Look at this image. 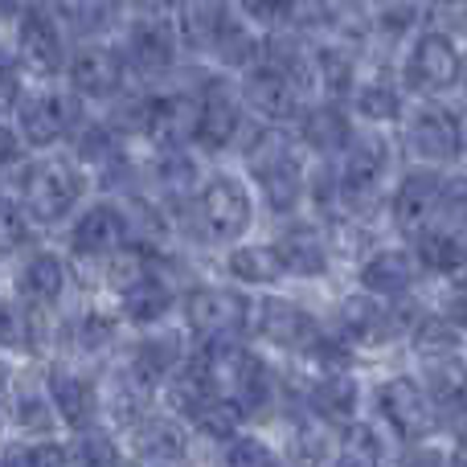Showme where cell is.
Returning a JSON list of instances; mask_svg holds the SVG:
<instances>
[{
    "label": "cell",
    "mask_w": 467,
    "mask_h": 467,
    "mask_svg": "<svg viewBox=\"0 0 467 467\" xmlns=\"http://www.w3.org/2000/svg\"><path fill=\"white\" fill-rule=\"evenodd\" d=\"M246 169L254 177L258 193L266 197L275 213H296L307 189L304 169V144L283 131V123H266L246 148Z\"/></svg>",
    "instance_id": "cell-1"
},
{
    "label": "cell",
    "mask_w": 467,
    "mask_h": 467,
    "mask_svg": "<svg viewBox=\"0 0 467 467\" xmlns=\"http://www.w3.org/2000/svg\"><path fill=\"white\" fill-rule=\"evenodd\" d=\"M337 161V210L345 218H369L386 197L389 144L378 136H353Z\"/></svg>",
    "instance_id": "cell-2"
},
{
    "label": "cell",
    "mask_w": 467,
    "mask_h": 467,
    "mask_svg": "<svg viewBox=\"0 0 467 467\" xmlns=\"http://www.w3.org/2000/svg\"><path fill=\"white\" fill-rule=\"evenodd\" d=\"M21 210L29 213V222L37 226H57L74 213V205L87 193V177L78 164L70 161H37V164H21Z\"/></svg>",
    "instance_id": "cell-3"
},
{
    "label": "cell",
    "mask_w": 467,
    "mask_h": 467,
    "mask_svg": "<svg viewBox=\"0 0 467 467\" xmlns=\"http://www.w3.org/2000/svg\"><path fill=\"white\" fill-rule=\"evenodd\" d=\"M463 54L447 29H422L402 57V90L422 99H439L460 87Z\"/></svg>",
    "instance_id": "cell-4"
},
{
    "label": "cell",
    "mask_w": 467,
    "mask_h": 467,
    "mask_svg": "<svg viewBox=\"0 0 467 467\" xmlns=\"http://www.w3.org/2000/svg\"><path fill=\"white\" fill-rule=\"evenodd\" d=\"M185 312V328L202 345H222V340H238L250 332V299L230 287H193L181 299Z\"/></svg>",
    "instance_id": "cell-5"
},
{
    "label": "cell",
    "mask_w": 467,
    "mask_h": 467,
    "mask_svg": "<svg viewBox=\"0 0 467 467\" xmlns=\"http://www.w3.org/2000/svg\"><path fill=\"white\" fill-rule=\"evenodd\" d=\"M197 222L202 234L213 242H238L254 222V197L246 181L234 172H218L197 189Z\"/></svg>",
    "instance_id": "cell-6"
},
{
    "label": "cell",
    "mask_w": 467,
    "mask_h": 467,
    "mask_svg": "<svg viewBox=\"0 0 467 467\" xmlns=\"http://www.w3.org/2000/svg\"><path fill=\"white\" fill-rule=\"evenodd\" d=\"M82 103L78 95L66 90H37V95H21L16 103V136L25 148H54L78 128Z\"/></svg>",
    "instance_id": "cell-7"
},
{
    "label": "cell",
    "mask_w": 467,
    "mask_h": 467,
    "mask_svg": "<svg viewBox=\"0 0 467 467\" xmlns=\"http://www.w3.org/2000/svg\"><path fill=\"white\" fill-rule=\"evenodd\" d=\"M378 406H381V419L389 422V431H394L402 443H427L439 431L435 402L427 398L422 381L406 378V373H394V378L381 381Z\"/></svg>",
    "instance_id": "cell-8"
},
{
    "label": "cell",
    "mask_w": 467,
    "mask_h": 467,
    "mask_svg": "<svg viewBox=\"0 0 467 467\" xmlns=\"http://www.w3.org/2000/svg\"><path fill=\"white\" fill-rule=\"evenodd\" d=\"M460 148H463V123L451 107L431 99L427 107H419L406 119V152L419 164H435V169L455 164L460 161Z\"/></svg>",
    "instance_id": "cell-9"
},
{
    "label": "cell",
    "mask_w": 467,
    "mask_h": 467,
    "mask_svg": "<svg viewBox=\"0 0 467 467\" xmlns=\"http://www.w3.org/2000/svg\"><path fill=\"white\" fill-rule=\"evenodd\" d=\"M16 57H21V66H29L33 74H41V78L66 70L70 49H66V29L54 8L29 5L16 13Z\"/></svg>",
    "instance_id": "cell-10"
},
{
    "label": "cell",
    "mask_w": 467,
    "mask_h": 467,
    "mask_svg": "<svg viewBox=\"0 0 467 467\" xmlns=\"http://www.w3.org/2000/svg\"><path fill=\"white\" fill-rule=\"evenodd\" d=\"M177 29L164 21L161 13H144L123 37V66L136 70L140 78H164V74L177 66Z\"/></svg>",
    "instance_id": "cell-11"
},
{
    "label": "cell",
    "mask_w": 467,
    "mask_h": 467,
    "mask_svg": "<svg viewBox=\"0 0 467 467\" xmlns=\"http://www.w3.org/2000/svg\"><path fill=\"white\" fill-rule=\"evenodd\" d=\"M197 95H202V111H197L193 144L210 148V152H222V148H230L234 140H238L242 123H246V103H242L238 87H234L230 78H218V74H213Z\"/></svg>",
    "instance_id": "cell-12"
},
{
    "label": "cell",
    "mask_w": 467,
    "mask_h": 467,
    "mask_svg": "<svg viewBox=\"0 0 467 467\" xmlns=\"http://www.w3.org/2000/svg\"><path fill=\"white\" fill-rule=\"evenodd\" d=\"M238 95L246 103V111H254L263 123H296V115L304 111V95L291 78H283L275 66L254 62L242 70Z\"/></svg>",
    "instance_id": "cell-13"
},
{
    "label": "cell",
    "mask_w": 467,
    "mask_h": 467,
    "mask_svg": "<svg viewBox=\"0 0 467 467\" xmlns=\"http://www.w3.org/2000/svg\"><path fill=\"white\" fill-rule=\"evenodd\" d=\"M66 74H70V90L78 99H99L103 103V99H115L123 90L128 66H123V54L115 46L87 41L66 57Z\"/></svg>",
    "instance_id": "cell-14"
},
{
    "label": "cell",
    "mask_w": 467,
    "mask_h": 467,
    "mask_svg": "<svg viewBox=\"0 0 467 467\" xmlns=\"http://www.w3.org/2000/svg\"><path fill=\"white\" fill-rule=\"evenodd\" d=\"M439 193H443V172L435 164H419L402 177V185L394 189V226L414 238L419 230L435 226L439 218Z\"/></svg>",
    "instance_id": "cell-15"
},
{
    "label": "cell",
    "mask_w": 467,
    "mask_h": 467,
    "mask_svg": "<svg viewBox=\"0 0 467 467\" xmlns=\"http://www.w3.org/2000/svg\"><path fill=\"white\" fill-rule=\"evenodd\" d=\"M197 111H202V95L197 90L152 95L148 99L144 140H152L156 148H181V144L189 148L197 136Z\"/></svg>",
    "instance_id": "cell-16"
},
{
    "label": "cell",
    "mask_w": 467,
    "mask_h": 467,
    "mask_svg": "<svg viewBox=\"0 0 467 467\" xmlns=\"http://www.w3.org/2000/svg\"><path fill=\"white\" fill-rule=\"evenodd\" d=\"M299 123V144L307 148L320 161H337L348 144H353V119H348L345 103L340 99H324V103H312L296 115Z\"/></svg>",
    "instance_id": "cell-17"
},
{
    "label": "cell",
    "mask_w": 467,
    "mask_h": 467,
    "mask_svg": "<svg viewBox=\"0 0 467 467\" xmlns=\"http://www.w3.org/2000/svg\"><path fill=\"white\" fill-rule=\"evenodd\" d=\"M250 332L266 345L283 348V353H296L307 337H316V320L291 299L266 296L258 304H250Z\"/></svg>",
    "instance_id": "cell-18"
},
{
    "label": "cell",
    "mask_w": 467,
    "mask_h": 467,
    "mask_svg": "<svg viewBox=\"0 0 467 467\" xmlns=\"http://www.w3.org/2000/svg\"><path fill=\"white\" fill-rule=\"evenodd\" d=\"M123 242H128V218H123V205H115V202L90 205L70 226V250L78 258H107Z\"/></svg>",
    "instance_id": "cell-19"
},
{
    "label": "cell",
    "mask_w": 467,
    "mask_h": 467,
    "mask_svg": "<svg viewBox=\"0 0 467 467\" xmlns=\"http://www.w3.org/2000/svg\"><path fill=\"white\" fill-rule=\"evenodd\" d=\"M46 394L49 402H54V414L57 422H66L70 431H87L95 427L99 419V389L90 378H82V373L74 369H49L46 373Z\"/></svg>",
    "instance_id": "cell-20"
},
{
    "label": "cell",
    "mask_w": 467,
    "mask_h": 467,
    "mask_svg": "<svg viewBox=\"0 0 467 467\" xmlns=\"http://www.w3.org/2000/svg\"><path fill=\"white\" fill-rule=\"evenodd\" d=\"M394 332H398V312L386 307V299L365 291V296H353L340 304V340H345V345L378 348V345H386Z\"/></svg>",
    "instance_id": "cell-21"
},
{
    "label": "cell",
    "mask_w": 467,
    "mask_h": 467,
    "mask_svg": "<svg viewBox=\"0 0 467 467\" xmlns=\"http://www.w3.org/2000/svg\"><path fill=\"white\" fill-rule=\"evenodd\" d=\"M361 410V381L353 378L348 369H337V373H324L307 386V414L324 419L328 427H345V422L357 419Z\"/></svg>",
    "instance_id": "cell-22"
},
{
    "label": "cell",
    "mask_w": 467,
    "mask_h": 467,
    "mask_svg": "<svg viewBox=\"0 0 467 467\" xmlns=\"http://www.w3.org/2000/svg\"><path fill=\"white\" fill-rule=\"evenodd\" d=\"M414 279H419L414 250L386 246V250H373L361 263V287L378 299H402L414 287Z\"/></svg>",
    "instance_id": "cell-23"
},
{
    "label": "cell",
    "mask_w": 467,
    "mask_h": 467,
    "mask_svg": "<svg viewBox=\"0 0 467 467\" xmlns=\"http://www.w3.org/2000/svg\"><path fill=\"white\" fill-rule=\"evenodd\" d=\"M422 389L435 402V410L467 414V361L455 353L422 357Z\"/></svg>",
    "instance_id": "cell-24"
},
{
    "label": "cell",
    "mask_w": 467,
    "mask_h": 467,
    "mask_svg": "<svg viewBox=\"0 0 467 467\" xmlns=\"http://www.w3.org/2000/svg\"><path fill=\"white\" fill-rule=\"evenodd\" d=\"M66 283H70V271H66L62 258L54 250H33L21 263V271H16V296L25 304L54 307L66 296Z\"/></svg>",
    "instance_id": "cell-25"
},
{
    "label": "cell",
    "mask_w": 467,
    "mask_h": 467,
    "mask_svg": "<svg viewBox=\"0 0 467 467\" xmlns=\"http://www.w3.org/2000/svg\"><path fill=\"white\" fill-rule=\"evenodd\" d=\"M131 451L144 463L185 460V451H189L185 427H181L177 419H148V414H140V419L131 422Z\"/></svg>",
    "instance_id": "cell-26"
},
{
    "label": "cell",
    "mask_w": 467,
    "mask_h": 467,
    "mask_svg": "<svg viewBox=\"0 0 467 467\" xmlns=\"http://www.w3.org/2000/svg\"><path fill=\"white\" fill-rule=\"evenodd\" d=\"M414 263L435 275H460L467 266V234L443 226V222L419 230L414 234Z\"/></svg>",
    "instance_id": "cell-27"
},
{
    "label": "cell",
    "mask_w": 467,
    "mask_h": 467,
    "mask_svg": "<svg viewBox=\"0 0 467 467\" xmlns=\"http://www.w3.org/2000/svg\"><path fill=\"white\" fill-rule=\"evenodd\" d=\"M275 250H279L283 275H296V279H320L328 275V246L312 226H287L275 238Z\"/></svg>",
    "instance_id": "cell-28"
},
{
    "label": "cell",
    "mask_w": 467,
    "mask_h": 467,
    "mask_svg": "<svg viewBox=\"0 0 467 467\" xmlns=\"http://www.w3.org/2000/svg\"><path fill=\"white\" fill-rule=\"evenodd\" d=\"M230 16V0H177V41L193 54H210Z\"/></svg>",
    "instance_id": "cell-29"
},
{
    "label": "cell",
    "mask_w": 467,
    "mask_h": 467,
    "mask_svg": "<svg viewBox=\"0 0 467 467\" xmlns=\"http://www.w3.org/2000/svg\"><path fill=\"white\" fill-rule=\"evenodd\" d=\"M172 287L169 279H164L161 271H148L140 283H131L128 291H119V304H123V320L140 324V328H148V324H161L164 316L172 312Z\"/></svg>",
    "instance_id": "cell-30"
},
{
    "label": "cell",
    "mask_w": 467,
    "mask_h": 467,
    "mask_svg": "<svg viewBox=\"0 0 467 467\" xmlns=\"http://www.w3.org/2000/svg\"><path fill=\"white\" fill-rule=\"evenodd\" d=\"M46 307L25 299H0V348L8 353H33L46 340Z\"/></svg>",
    "instance_id": "cell-31"
},
{
    "label": "cell",
    "mask_w": 467,
    "mask_h": 467,
    "mask_svg": "<svg viewBox=\"0 0 467 467\" xmlns=\"http://www.w3.org/2000/svg\"><path fill=\"white\" fill-rule=\"evenodd\" d=\"M226 271L246 287H271L283 279V263L275 242H242L226 254Z\"/></svg>",
    "instance_id": "cell-32"
},
{
    "label": "cell",
    "mask_w": 467,
    "mask_h": 467,
    "mask_svg": "<svg viewBox=\"0 0 467 467\" xmlns=\"http://www.w3.org/2000/svg\"><path fill=\"white\" fill-rule=\"evenodd\" d=\"M210 54L218 57V66H226V70H246V66L258 62V54H263V41H258L254 25L242 21L238 13H230L226 25L218 29V37H213Z\"/></svg>",
    "instance_id": "cell-33"
},
{
    "label": "cell",
    "mask_w": 467,
    "mask_h": 467,
    "mask_svg": "<svg viewBox=\"0 0 467 467\" xmlns=\"http://www.w3.org/2000/svg\"><path fill=\"white\" fill-rule=\"evenodd\" d=\"M181 357H185V348H181L177 337H148V340H140V345L131 348L128 373H136L140 381H148V386L156 389L172 373V365H177Z\"/></svg>",
    "instance_id": "cell-34"
},
{
    "label": "cell",
    "mask_w": 467,
    "mask_h": 467,
    "mask_svg": "<svg viewBox=\"0 0 467 467\" xmlns=\"http://www.w3.org/2000/svg\"><path fill=\"white\" fill-rule=\"evenodd\" d=\"M123 8H128V0H70L66 21H70V29L78 37L103 41L107 33H115L123 25Z\"/></svg>",
    "instance_id": "cell-35"
},
{
    "label": "cell",
    "mask_w": 467,
    "mask_h": 467,
    "mask_svg": "<svg viewBox=\"0 0 467 467\" xmlns=\"http://www.w3.org/2000/svg\"><path fill=\"white\" fill-rule=\"evenodd\" d=\"M353 99V111L361 115L365 123H398L402 119V87L386 78H369V82H357L348 90Z\"/></svg>",
    "instance_id": "cell-36"
},
{
    "label": "cell",
    "mask_w": 467,
    "mask_h": 467,
    "mask_svg": "<svg viewBox=\"0 0 467 467\" xmlns=\"http://www.w3.org/2000/svg\"><path fill=\"white\" fill-rule=\"evenodd\" d=\"M337 463H353V467H373L386 460V439H381V431L373 427V422H345L337 435V455H332Z\"/></svg>",
    "instance_id": "cell-37"
},
{
    "label": "cell",
    "mask_w": 467,
    "mask_h": 467,
    "mask_svg": "<svg viewBox=\"0 0 467 467\" xmlns=\"http://www.w3.org/2000/svg\"><path fill=\"white\" fill-rule=\"evenodd\" d=\"M353 87H357L353 54L345 46H316V90H324V99H340L345 103Z\"/></svg>",
    "instance_id": "cell-38"
},
{
    "label": "cell",
    "mask_w": 467,
    "mask_h": 467,
    "mask_svg": "<svg viewBox=\"0 0 467 467\" xmlns=\"http://www.w3.org/2000/svg\"><path fill=\"white\" fill-rule=\"evenodd\" d=\"M13 422L25 431V435H49L57 422L54 402L41 386H16L13 389Z\"/></svg>",
    "instance_id": "cell-39"
},
{
    "label": "cell",
    "mask_w": 467,
    "mask_h": 467,
    "mask_svg": "<svg viewBox=\"0 0 467 467\" xmlns=\"http://www.w3.org/2000/svg\"><path fill=\"white\" fill-rule=\"evenodd\" d=\"M332 455H337V435H332V427L324 419H316V414H307L296 427V435H291V460L332 463Z\"/></svg>",
    "instance_id": "cell-40"
},
{
    "label": "cell",
    "mask_w": 467,
    "mask_h": 467,
    "mask_svg": "<svg viewBox=\"0 0 467 467\" xmlns=\"http://www.w3.org/2000/svg\"><path fill=\"white\" fill-rule=\"evenodd\" d=\"M242 422H246V419H242V410L230 402V398H210V402H205V410L197 414L189 427L202 431V435L213 439V443H230V439L242 431Z\"/></svg>",
    "instance_id": "cell-41"
},
{
    "label": "cell",
    "mask_w": 467,
    "mask_h": 467,
    "mask_svg": "<svg viewBox=\"0 0 467 467\" xmlns=\"http://www.w3.org/2000/svg\"><path fill=\"white\" fill-rule=\"evenodd\" d=\"M410 345L419 357H435V353H455L460 348V328L447 324V316H422L419 328L410 332Z\"/></svg>",
    "instance_id": "cell-42"
},
{
    "label": "cell",
    "mask_w": 467,
    "mask_h": 467,
    "mask_svg": "<svg viewBox=\"0 0 467 467\" xmlns=\"http://www.w3.org/2000/svg\"><path fill=\"white\" fill-rule=\"evenodd\" d=\"M156 177H161L164 189L172 193H193L197 189V161L181 148H161V161H156Z\"/></svg>",
    "instance_id": "cell-43"
},
{
    "label": "cell",
    "mask_w": 467,
    "mask_h": 467,
    "mask_svg": "<svg viewBox=\"0 0 467 467\" xmlns=\"http://www.w3.org/2000/svg\"><path fill=\"white\" fill-rule=\"evenodd\" d=\"M66 337H70V345L78 348V353H103L115 337V324L107 320L103 312H82L78 320L66 328Z\"/></svg>",
    "instance_id": "cell-44"
},
{
    "label": "cell",
    "mask_w": 467,
    "mask_h": 467,
    "mask_svg": "<svg viewBox=\"0 0 467 467\" xmlns=\"http://www.w3.org/2000/svg\"><path fill=\"white\" fill-rule=\"evenodd\" d=\"M337 21L332 16L328 0H287V13H283V29H296V33H316V29H328Z\"/></svg>",
    "instance_id": "cell-45"
},
{
    "label": "cell",
    "mask_w": 467,
    "mask_h": 467,
    "mask_svg": "<svg viewBox=\"0 0 467 467\" xmlns=\"http://www.w3.org/2000/svg\"><path fill=\"white\" fill-rule=\"evenodd\" d=\"M29 213L21 210V202L13 197H0V258L5 254H16V250L29 242Z\"/></svg>",
    "instance_id": "cell-46"
},
{
    "label": "cell",
    "mask_w": 467,
    "mask_h": 467,
    "mask_svg": "<svg viewBox=\"0 0 467 467\" xmlns=\"http://www.w3.org/2000/svg\"><path fill=\"white\" fill-rule=\"evenodd\" d=\"M119 460H123L119 443L90 427L78 431V439H74V447H70V463H119Z\"/></svg>",
    "instance_id": "cell-47"
},
{
    "label": "cell",
    "mask_w": 467,
    "mask_h": 467,
    "mask_svg": "<svg viewBox=\"0 0 467 467\" xmlns=\"http://www.w3.org/2000/svg\"><path fill=\"white\" fill-rule=\"evenodd\" d=\"M0 460L5 463H70V447L54 443V439H29L21 447H8Z\"/></svg>",
    "instance_id": "cell-48"
},
{
    "label": "cell",
    "mask_w": 467,
    "mask_h": 467,
    "mask_svg": "<svg viewBox=\"0 0 467 467\" xmlns=\"http://www.w3.org/2000/svg\"><path fill=\"white\" fill-rule=\"evenodd\" d=\"M226 463H238V467H271V463H279V451H271V447H266L258 435H242V431H238V435L230 439Z\"/></svg>",
    "instance_id": "cell-49"
},
{
    "label": "cell",
    "mask_w": 467,
    "mask_h": 467,
    "mask_svg": "<svg viewBox=\"0 0 467 467\" xmlns=\"http://www.w3.org/2000/svg\"><path fill=\"white\" fill-rule=\"evenodd\" d=\"M234 13L242 21H250L254 29H279L283 13H287V0H234Z\"/></svg>",
    "instance_id": "cell-50"
},
{
    "label": "cell",
    "mask_w": 467,
    "mask_h": 467,
    "mask_svg": "<svg viewBox=\"0 0 467 467\" xmlns=\"http://www.w3.org/2000/svg\"><path fill=\"white\" fill-rule=\"evenodd\" d=\"M25 95V82H21V66L13 62V57L0 54V115L5 111H16V103H21Z\"/></svg>",
    "instance_id": "cell-51"
},
{
    "label": "cell",
    "mask_w": 467,
    "mask_h": 467,
    "mask_svg": "<svg viewBox=\"0 0 467 467\" xmlns=\"http://www.w3.org/2000/svg\"><path fill=\"white\" fill-rule=\"evenodd\" d=\"M21 161H25L21 136H16L8 123H0V177H5V172H13V169H21Z\"/></svg>",
    "instance_id": "cell-52"
},
{
    "label": "cell",
    "mask_w": 467,
    "mask_h": 467,
    "mask_svg": "<svg viewBox=\"0 0 467 467\" xmlns=\"http://www.w3.org/2000/svg\"><path fill=\"white\" fill-rule=\"evenodd\" d=\"M451 279H455V287H451V296H447V312L443 316H451L455 328H467V266L460 275H451Z\"/></svg>",
    "instance_id": "cell-53"
},
{
    "label": "cell",
    "mask_w": 467,
    "mask_h": 467,
    "mask_svg": "<svg viewBox=\"0 0 467 467\" xmlns=\"http://www.w3.org/2000/svg\"><path fill=\"white\" fill-rule=\"evenodd\" d=\"M443 29L451 33V37H467V0L443 5Z\"/></svg>",
    "instance_id": "cell-54"
},
{
    "label": "cell",
    "mask_w": 467,
    "mask_h": 467,
    "mask_svg": "<svg viewBox=\"0 0 467 467\" xmlns=\"http://www.w3.org/2000/svg\"><path fill=\"white\" fill-rule=\"evenodd\" d=\"M131 5L140 13H169V8H177V0H131Z\"/></svg>",
    "instance_id": "cell-55"
},
{
    "label": "cell",
    "mask_w": 467,
    "mask_h": 467,
    "mask_svg": "<svg viewBox=\"0 0 467 467\" xmlns=\"http://www.w3.org/2000/svg\"><path fill=\"white\" fill-rule=\"evenodd\" d=\"M21 13V0H0V21H13Z\"/></svg>",
    "instance_id": "cell-56"
},
{
    "label": "cell",
    "mask_w": 467,
    "mask_h": 467,
    "mask_svg": "<svg viewBox=\"0 0 467 467\" xmlns=\"http://www.w3.org/2000/svg\"><path fill=\"white\" fill-rule=\"evenodd\" d=\"M460 156H463V161H467V131H463V148H460Z\"/></svg>",
    "instance_id": "cell-57"
},
{
    "label": "cell",
    "mask_w": 467,
    "mask_h": 467,
    "mask_svg": "<svg viewBox=\"0 0 467 467\" xmlns=\"http://www.w3.org/2000/svg\"><path fill=\"white\" fill-rule=\"evenodd\" d=\"M460 82H463V90H467V62H463V74H460Z\"/></svg>",
    "instance_id": "cell-58"
},
{
    "label": "cell",
    "mask_w": 467,
    "mask_h": 467,
    "mask_svg": "<svg viewBox=\"0 0 467 467\" xmlns=\"http://www.w3.org/2000/svg\"><path fill=\"white\" fill-rule=\"evenodd\" d=\"M0 431H5V406H0Z\"/></svg>",
    "instance_id": "cell-59"
}]
</instances>
